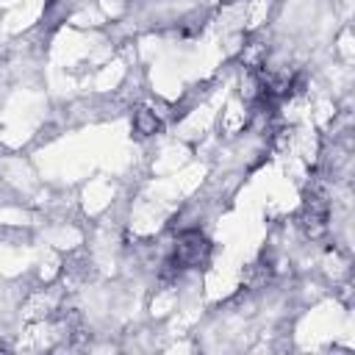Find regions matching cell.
Returning <instances> with one entry per match:
<instances>
[{
  "label": "cell",
  "mask_w": 355,
  "mask_h": 355,
  "mask_svg": "<svg viewBox=\"0 0 355 355\" xmlns=\"http://www.w3.org/2000/svg\"><path fill=\"white\" fill-rule=\"evenodd\" d=\"M136 128H139V133H144V136H150V133H155L158 130V119L150 114V111H139L136 114Z\"/></svg>",
  "instance_id": "cell-3"
},
{
  "label": "cell",
  "mask_w": 355,
  "mask_h": 355,
  "mask_svg": "<svg viewBox=\"0 0 355 355\" xmlns=\"http://www.w3.org/2000/svg\"><path fill=\"white\" fill-rule=\"evenodd\" d=\"M300 222H302V227H305L308 236H319V233H324V230H327V202H324L319 194L305 197Z\"/></svg>",
  "instance_id": "cell-2"
},
{
  "label": "cell",
  "mask_w": 355,
  "mask_h": 355,
  "mask_svg": "<svg viewBox=\"0 0 355 355\" xmlns=\"http://www.w3.org/2000/svg\"><path fill=\"white\" fill-rule=\"evenodd\" d=\"M208 252H211V244H208V239H205L202 233L191 230V233L180 236V241H178V247H175V255L166 261V266H169L172 272H180V269H191V266H200V263H205Z\"/></svg>",
  "instance_id": "cell-1"
}]
</instances>
